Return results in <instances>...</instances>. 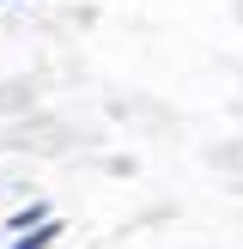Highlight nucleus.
I'll list each match as a JSON object with an SVG mask.
<instances>
[{
    "label": "nucleus",
    "instance_id": "f257e3e1",
    "mask_svg": "<svg viewBox=\"0 0 243 249\" xmlns=\"http://www.w3.org/2000/svg\"><path fill=\"white\" fill-rule=\"evenodd\" d=\"M55 237H61V219H43V225H36L31 237H24V243H12V249H49Z\"/></svg>",
    "mask_w": 243,
    "mask_h": 249
},
{
    "label": "nucleus",
    "instance_id": "f03ea898",
    "mask_svg": "<svg viewBox=\"0 0 243 249\" xmlns=\"http://www.w3.org/2000/svg\"><path fill=\"white\" fill-rule=\"evenodd\" d=\"M49 219V207H18V213H12V231H31V225H43Z\"/></svg>",
    "mask_w": 243,
    "mask_h": 249
}]
</instances>
